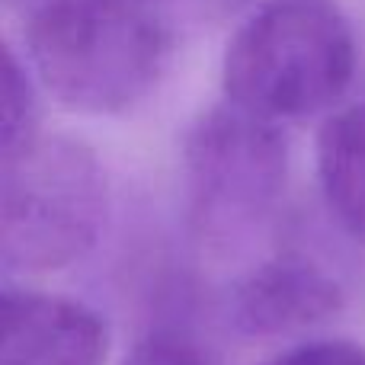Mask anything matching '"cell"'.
Here are the masks:
<instances>
[{"label": "cell", "instance_id": "obj_5", "mask_svg": "<svg viewBox=\"0 0 365 365\" xmlns=\"http://www.w3.org/2000/svg\"><path fill=\"white\" fill-rule=\"evenodd\" d=\"M109 327L93 308L61 295L4 289L0 365H106Z\"/></svg>", "mask_w": 365, "mask_h": 365}, {"label": "cell", "instance_id": "obj_8", "mask_svg": "<svg viewBox=\"0 0 365 365\" xmlns=\"http://www.w3.org/2000/svg\"><path fill=\"white\" fill-rule=\"evenodd\" d=\"M42 113L32 81V68H26L16 51L6 45L0 58V160L23 154L42 138Z\"/></svg>", "mask_w": 365, "mask_h": 365}, {"label": "cell", "instance_id": "obj_7", "mask_svg": "<svg viewBox=\"0 0 365 365\" xmlns=\"http://www.w3.org/2000/svg\"><path fill=\"white\" fill-rule=\"evenodd\" d=\"M317 180L327 212L365 244V103L334 113L317 135Z\"/></svg>", "mask_w": 365, "mask_h": 365}, {"label": "cell", "instance_id": "obj_3", "mask_svg": "<svg viewBox=\"0 0 365 365\" xmlns=\"http://www.w3.org/2000/svg\"><path fill=\"white\" fill-rule=\"evenodd\" d=\"M106 212V170L81 141L42 135L0 160V263L10 272H55L83 259Z\"/></svg>", "mask_w": 365, "mask_h": 365}, {"label": "cell", "instance_id": "obj_9", "mask_svg": "<svg viewBox=\"0 0 365 365\" xmlns=\"http://www.w3.org/2000/svg\"><path fill=\"white\" fill-rule=\"evenodd\" d=\"M259 365H365V346L353 340H308L269 356Z\"/></svg>", "mask_w": 365, "mask_h": 365}, {"label": "cell", "instance_id": "obj_10", "mask_svg": "<svg viewBox=\"0 0 365 365\" xmlns=\"http://www.w3.org/2000/svg\"><path fill=\"white\" fill-rule=\"evenodd\" d=\"M122 365H208L205 356L177 334H151L125 356Z\"/></svg>", "mask_w": 365, "mask_h": 365}, {"label": "cell", "instance_id": "obj_2", "mask_svg": "<svg viewBox=\"0 0 365 365\" xmlns=\"http://www.w3.org/2000/svg\"><path fill=\"white\" fill-rule=\"evenodd\" d=\"M356 74V36L334 0H266L231 36L221 64L227 103L269 122L330 109Z\"/></svg>", "mask_w": 365, "mask_h": 365}, {"label": "cell", "instance_id": "obj_6", "mask_svg": "<svg viewBox=\"0 0 365 365\" xmlns=\"http://www.w3.org/2000/svg\"><path fill=\"white\" fill-rule=\"evenodd\" d=\"M343 289L327 269L302 257H279L247 272L227 295V321L240 336H289L330 321Z\"/></svg>", "mask_w": 365, "mask_h": 365}, {"label": "cell", "instance_id": "obj_1", "mask_svg": "<svg viewBox=\"0 0 365 365\" xmlns=\"http://www.w3.org/2000/svg\"><path fill=\"white\" fill-rule=\"evenodd\" d=\"M26 58L61 106L119 115L164 77L170 32L148 0H42L26 23Z\"/></svg>", "mask_w": 365, "mask_h": 365}, {"label": "cell", "instance_id": "obj_4", "mask_svg": "<svg viewBox=\"0 0 365 365\" xmlns=\"http://www.w3.org/2000/svg\"><path fill=\"white\" fill-rule=\"evenodd\" d=\"M289 180V145L276 122L225 103L192 122L182 145L189 227L227 247L272 215Z\"/></svg>", "mask_w": 365, "mask_h": 365}]
</instances>
